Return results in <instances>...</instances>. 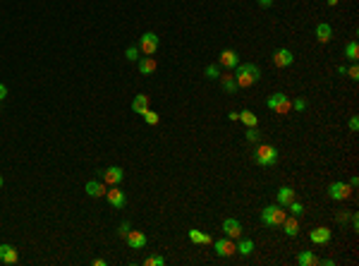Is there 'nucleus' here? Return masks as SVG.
Here are the masks:
<instances>
[{"instance_id":"nucleus-1","label":"nucleus","mask_w":359,"mask_h":266,"mask_svg":"<svg viewBox=\"0 0 359 266\" xmlns=\"http://www.w3.org/2000/svg\"><path fill=\"white\" fill-rule=\"evenodd\" d=\"M235 82H237V87L240 89H249L254 87V84H259V79H261V67L256 65V62H240L237 67H235Z\"/></svg>"},{"instance_id":"nucleus-2","label":"nucleus","mask_w":359,"mask_h":266,"mask_svg":"<svg viewBox=\"0 0 359 266\" xmlns=\"http://www.w3.org/2000/svg\"><path fill=\"white\" fill-rule=\"evenodd\" d=\"M280 161V151L273 144H256L254 149V163L261 168H273Z\"/></svg>"},{"instance_id":"nucleus-3","label":"nucleus","mask_w":359,"mask_h":266,"mask_svg":"<svg viewBox=\"0 0 359 266\" xmlns=\"http://www.w3.org/2000/svg\"><path fill=\"white\" fill-rule=\"evenodd\" d=\"M285 216H287V209L285 207H280V204H268V207L261 211V223L268 226V228H278V226H283Z\"/></svg>"},{"instance_id":"nucleus-4","label":"nucleus","mask_w":359,"mask_h":266,"mask_svg":"<svg viewBox=\"0 0 359 266\" xmlns=\"http://www.w3.org/2000/svg\"><path fill=\"white\" fill-rule=\"evenodd\" d=\"M266 106H268V111H273L278 115H287V113L292 111V101H290L283 91H276L273 96H268Z\"/></svg>"},{"instance_id":"nucleus-5","label":"nucleus","mask_w":359,"mask_h":266,"mask_svg":"<svg viewBox=\"0 0 359 266\" xmlns=\"http://www.w3.org/2000/svg\"><path fill=\"white\" fill-rule=\"evenodd\" d=\"M158 43H161V38L153 34V31H146V34H141L139 36V51L144 53V56H156V51H158Z\"/></svg>"},{"instance_id":"nucleus-6","label":"nucleus","mask_w":359,"mask_h":266,"mask_svg":"<svg viewBox=\"0 0 359 266\" xmlns=\"http://www.w3.org/2000/svg\"><path fill=\"white\" fill-rule=\"evenodd\" d=\"M350 194H352V187L347 182H342V180H335V182L328 185V197L333 202H345Z\"/></svg>"},{"instance_id":"nucleus-7","label":"nucleus","mask_w":359,"mask_h":266,"mask_svg":"<svg viewBox=\"0 0 359 266\" xmlns=\"http://www.w3.org/2000/svg\"><path fill=\"white\" fill-rule=\"evenodd\" d=\"M106 202H108L113 209H125L127 207V194H125L117 185H111V190H106Z\"/></svg>"},{"instance_id":"nucleus-8","label":"nucleus","mask_w":359,"mask_h":266,"mask_svg":"<svg viewBox=\"0 0 359 266\" xmlns=\"http://www.w3.org/2000/svg\"><path fill=\"white\" fill-rule=\"evenodd\" d=\"M213 249H216V254H218V257H223V259H227V257L237 254V247H235V242H232L230 237L213 240Z\"/></svg>"},{"instance_id":"nucleus-9","label":"nucleus","mask_w":359,"mask_h":266,"mask_svg":"<svg viewBox=\"0 0 359 266\" xmlns=\"http://www.w3.org/2000/svg\"><path fill=\"white\" fill-rule=\"evenodd\" d=\"M0 262L7 266H15L19 262V252H17V247L15 245H10V242H2L0 245Z\"/></svg>"},{"instance_id":"nucleus-10","label":"nucleus","mask_w":359,"mask_h":266,"mask_svg":"<svg viewBox=\"0 0 359 266\" xmlns=\"http://www.w3.org/2000/svg\"><path fill=\"white\" fill-rule=\"evenodd\" d=\"M98 177H101L103 182H108V185H120V182L125 180V171H122L120 166H111V168H106V171H98Z\"/></svg>"},{"instance_id":"nucleus-11","label":"nucleus","mask_w":359,"mask_h":266,"mask_svg":"<svg viewBox=\"0 0 359 266\" xmlns=\"http://www.w3.org/2000/svg\"><path fill=\"white\" fill-rule=\"evenodd\" d=\"M221 228H223V235L230 237V240H237V237H242V223H240L237 218H225Z\"/></svg>"},{"instance_id":"nucleus-12","label":"nucleus","mask_w":359,"mask_h":266,"mask_svg":"<svg viewBox=\"0 0 359 266\" xmlns=\"http://www.w3.org/2000/svg\"><path fill=\"white\" fill-rule=\"evenodd\" d=\"M218 65H221V67H227V70H235V67L240 65V56H237V51H232V48H225V51H221V56H218Z\"/></svg>"},{"instance_id":"nucleus-13","label":"nucleus","mask_w":359,"mask_h":266,"mask_svg":"<svg viewBox=\"0 0 359 266\" xmlns=\"http://www.w3.org/2000/svg\"><path fill=\"white\" fill-rule=\"evenodd\" d=\"M292 62H295V56H292V51H290V48H278L276 53H273V65L280 67V70L290 67Z\"/></svg>"},{"instance_id":"nucleus-14","label":"nucleus","mask_w":359,"mask_h":266,"mask_svg":"<svg viewBox=\"0 0 359 266\" xmlns=\"http://www.w3.org/2000/svg\"><path fill=\"white\" fill-rule=\"evenodd\" d=\"M125 240H127V245H130L132 249H141V247H146V242H149L146 233H141V230H130Z\"/></svg>"},{"instance_id":"nucleus-15","label":"nucleus","mask_w":359,"mask_h":266,"mask_svg":"<svg viewBox=\"0 0 359 266\" xmlns=\"http://www.w3.org/2000/svg\"><path fill=\"white\" fill-rule=\"evenodd\" d=\"M292 199H297V192H295L292 187H287V185L280 187V190L276 192V204H280V207H287Z\"/></svg>"},{"instance_id":"nucleus-16","label":"nucleus","mask_w":359,"mask_h":266,"mask_svg":"<svg viewBox=\"0 0 359 266\" xmlns=\"http://www.w3.org/2000/svg\"><path fill=\"white\" fill-rule=\"evenodd\" d=\"M84 190H86L89 197H96V199H98V197H106V185H103V180H89Z\"/></svg>"},{"instance_id":"nucleus-17","label":"nucleus","mask_w":359,"mask_h":266,"mask_svg":"<svg viewBox=\"0 0 359 266\" xmlns=\"http://www.w3.org/2000/svg\"><path fill=\"white\" fill-rule=\"evenodd\" d=\"M137 67L141 75H153L156 70H158V62H156V58L153 56H146V58H139L137 60Z\"/></svg>"},{"instance_id":"nucleus-18","label":"nucleus","mask_w":359,"mask_h":266,"mask_svg":"<svg viewBox=\"0 0 359 266\" xmlns=\"http://www.w3.org/2000/svg\"><path fill=\"white\" fill-rule=\"evenodd\" d=\"M331 230L328 228H314L311 233H309V240L314 242V245H328L331 242Z\"/></svg>"},{"instance_id":"nucleus-19","label":"nucleus","mask_w":359,"mask_h":266,"mask_svg":"<svg viewBox=\"0 0 359 266\" xmlns=\"http://www.w3.org/2000/svg\"><path fill=\"white\" fill-rule=\"evenodd\" d=\"M283 230H285V235L287 237H297L300 235V221L295 218V216H285V221H283V226H280Z\"/></svg>"},{"instance_id":"nucleus-20","label":"nucleus","mask_w":359,"mask_h":266,"mask_svg":"<svg viewBox=\"0 0 359 266\" xmlns=\"http://www.w3.org/2000/svg\"><path fill=\"white\" fill-rule=\"evenodd\" d=\"M331 38H333V27L328 22L316 24V41L319 43H331Z\"/></svg>"},{"instance_id":"nucleus-21","label":"nucleus","mask_w":359,"mask_h":266,"mask_svg":"<svg viewBox=\"0 0 359 266\" xmlns=\"http://www.w3.org/2000/svg\"><path fill=\"white\" fill-rule=\"evenodd\" d=\"M237 254H242V257H249L251 252H254V240H249V237H237Z\"/></svg>"},{"instance_id":"nucleus-22","label":"nucleus","mask_w":359,"mask_h":266,"mask_svg":"<svg viewBox=\"0 0 359 266\" xmlns=\"http://www.w3.org/2000/svg\"><path fill=\"white\" fill-rule=\"evenodd\" d=\"M146 108H149V96H146V94H137L134 101H132V111H134V115H141Z\"/></svg>"},{"instance_id":"nucleus-23","label":"nucleus","mask_w":359,"mask_h":266,"mask_svg":"<svg viewBox=\"0 0 359 266\" xmlns=\"http://www.w3.org/2000/svg\"><path fill=\"white\" fill-rule=\"evenodd\" d=\"M187 237L192 240L194 245H211L213 240H211V235H206L204 230H196V228H192L189 233H187Z\"/></svg>"},{"instance_id":"nucleus-24","label":"nucleus","mask_w":359,"mask_h":266,"mask_svg":"<svg viewBox=\"0 0 359 266\" xmlns=\"http://www.w3.org/2000/svg\"><path fill=\"white\" fill-rule=\"evenodd\" d=\"M221 87H223V91H227V94H235L237 91V82H235V77L227 72V75H221Z\"/></svg>"},{"instance_id":"nucleus-25","label":"nucleus","mask_w":359,"mask_h":266,"mask_svg":"<svg viewBox=\"0 0 359 266\" xmlns=\"http://www.w3.org/2000/svg\"><path fill=\"white\" fill-rule=\"evenodd\" d=\"M345 58L350 60V62H357V60H359V43L355 41V38L345 46Z\"/></svg>"},{"instance_id":"nucleus-26","label":"nucleus","mask_w":359,"mask_h":266,"mask_svg":"<svg viewBox=\"0 0 359 266\" xmlns=\"http://www.w3.org/2000/svg\"><path fill=\"white\" fill-rule=\"evenodd\" d=\"M297 264L300 266H314V264H319V259H316V254L314 252H300V257H297Z\"/></svg>"},{"instance_id":"nucleus-27","label":"nucleus","mask_w":359,"mask_h":266,"mask_svg":"<svg viewBox=\"0 0 359 266\" xmlns=\"http://www.w3.org/2000/svg\"><path fill=\"white\" fill-rule=\"evenodd\" d=\"M240 122H245L247 127H256V125H259V118H256V113H251V111H242V113H240Z\"/></svg>"},{"instance_id":"nucleus-28","label":"nucleus","mask_w":359,"mask_h":266,"mask_svg":"<svg viewBox=\"0 0 359 266\" xmlns=\"http://www.w3.org/2000/svg\"><path fill=\"white\" fill-rule=\"evenodd\" d=\"M285 209H287V211H290V216H295V218H300V216L304 213V204H302V202H297V199H292V202H290Z\"/></svg>"},{"instance_id":"nucleus-29","label":"nucleus","mask_w":359,"mask_h":266,"mask_svg":"<svg viewBox=\"0 0 359 266\" xmlns=\"http://www.w3.org/2000/svg\"><path fill=\"white\" fill-rule=\"evenodd\" d=\"M204 75H206L208 79H221V65H206Z\"/></svg>"},{"instance_id":"nucleus-30","label":"nucleus","mask_w":359,"mask_h":266,"mask_svg":"<svg viewBox=\"0 0 359 266\" xmlns=\"http://www.w3.org/2000/svg\"><path fill=\"white\" fill-rule=\"evenodd\" d=\"M141 115H144V120H146V125H158V122H161V115H158L156 111H149V108H146Z\"/></svg>"},{"instance_id":"nucleus-31","label":"nucleus","mask_w":359,"mask_h":266,"mask_svg":"<svg viewBox=\"0 0 359 266\" xmlns=\"http://www.w3.org/2000/svg\"><path fill=\"white\" fill-rule=\"evenodd\" d=\"M245 137H247L249 144H259V139H261V132H259L256 127H247V134H245Z\"/></svg>"},{"instance_id":"nucleus-32","label":"nucleus","mask_w":359,"mask_h":266,"mask_svg":"<svg viewBox=\"0 0 359 266\" xmlns=\"http://www.w3.org/2000/svg\"><path fill=\"white\" fill-rule=\"evenodd\" d=\"M139 56H141V51H139V46H130L127 51H125V58L130 60V62H137Z\"/></svg>"},{"instance_id":"nucleus-33","label":"nucleus","mask_w":359,"mask_h":266,"mask_svg":"<svg viewBox=\"0 0 359 266\" xmlns=\"http://www.w3.org/2000/svg\"><path fill=\"white\" fill-rule=\"evenodd\" d=\"M146 266H166V259L163 257H158V254H153V257H146Z\"/></svg>"},{"instance_id":"nucleus-34","label":"nucleus","mask_w":359,"mask_h":266,"mask_svg":"<svg viewBox=\"0 0 359 266\" xmlns=\"http://www.w3.org/2000/svg\"><path fill=\"white\" fill-rule=\"evenodd\" d=\"M345 75H347L352 82H357V79H359V67L352 62V67H347V70H345Z\"/></svg>"},{"instance_id":"nucleus-35","label":"nucleus","mask_w":359,"mask_h":266,"mask_svg":"<svg viewBox=\"0 0 359 266\" xmlns=\"http://www.w3.org/2000/svg\"><path fill=\"white\" fill-rule=\"evenodd\" d=\"M132 230V226H130V221H122L120 223V228H117V235L120 237H127V233Z\"/></svg>"},{"instance_id":"nucleus-36","label":"nucleus","mask_w":359,"mask_h":266,"mask_svg":"<svg viewBox=\"0 0 359 266\" xmlns=\"http://www.w3.org/2000/svg\"><path fill=\"white\" fill-rule=\"evenodd\" d=\"M292 111H300V113L306 111V101H304V98H295V101H292Z\"/></svg>"},{"instance_id":"nucleus-37","label":"nucleus","mask_w":359,"mask_h":266,"mask_svg":"<svg viewBox=\"0 0 359 266\" xmlns=\"http://www.w3.org/2000/svg\"><path fill=\"white\" fill-rule=\"evenodd\" d=\"M335 221H338L340 226H347V221H350V213H347V211H340V213L335 216Z\"/></svg>"},{"instance_id":"nucleus-38","label":"nucleus","mask_w":359,"mask_h":266,"mask_svg":"<svg viewBox=\"0 0 359 266\" xmlns=\"http://www.w3.org/2000/svg\"><path fill=\"white\" fill-rule=\"evenodd\" d=\"M347 127H350V132H357V130H359V118H357V115H352V118H350Z\"/></svg>"},{"instance_id":"nucleus-39","label":"nucleus","mask_w":359,"mask_h":266,"mask_svg":"<svg viewBox=\"0 0 359 266\" xmlns=\"http://www.w3.org/2000/svg\"><path fill=\"white\" fill-rule=\"evenodd\" d=\"M350 223H352V230H359V216L357 213H350Z\"/></svg>"},{"instance_id":"nucleus-40","label":"nucleus","mask_w":359,"mask_h":266,"mask_svg":"<svg viewBox=\"0 0 359 266\" xmlns=\"http://www.w3.org/2000/svg\"><path fill=\"white\" fill-rule=\"evenodd\" d=\"M2 98H7V87L0 82V101H2Z\"/></svg>"},{"instance_id":"nucleus-41","label":"nucleus","mask_w":359,"mask_h":266,"mask_svg":"<svg viewBox=\"0 0 359 266\" xmlns=\"http://www.w3.org/2000/svg\"><path fill=\"white\" fill-rule=\"evenodd\" d=\"M227 118L235 122V120H240V113H237V111H230V113H227Z\"/></svg>"},{"instance_id":"nucleus-42","label":"nucleus","mask_w":359,"mask_h":266,"mask_svg":"<svg viewBox=\"0 0 359 266\" xmlns=\"http://www.w3.org/2000/svg\"><path fill=\"white\" fill-rule=\"evenodd\" d=\"M319 264H323V266H335V262H333V259H319Z\"/></svg>"},{"instance_id":"nucleus-43","label":"nucleus","mask_w":359,"mask_h":266,"mask_svg":"<svg viewBox=\"0 0 359 266\" xmlns=\"http://www.w3.org/2000/svg\"><path fill=\"white\" fill-rule=\"evenodd\" d=\"M259 5H261V7H271V5H273V0H259Z\"/></svg>"},{"instance_id":"nucleus-44","label":"nucleus","mask_w":359,"mask_h":266,"mask_svg":"<svg viewBox=\"0 0 359 266\" xmlns=\"http://www.w3.org/2000/svg\"><path fill=\"white\" fill-rule=\"evenodd\" d=\"M357 185H359V177H352V180H350V187H352V190H357Z\"/></svg>"},{"instance_id":"nucleus-45","label":"nucleus","mask_w":359,"mask_h":266,"mask_svg":"<svg viewBox=\"0 0 359 266\" xmlns=\"http://www.w3.org/2000/svg\"><path fill=\"white\" fill-rule=\"evenodd\" d=\"M94 266H106V259H94Z\"/></svg>"},{"instance_id":"nucleus-46","label":"nucleus","mask_w":359,"mask_h":266,"mask_svg":"<svg viewBox=\"0 0 359 266\" xmlns=\"http://www.w3.org/2000/svg\"><path fill=\"white\" fill-rule=\"evenodd\" d=\"M338 5V0H328V7H335Z\"/></svg>"},{"instance_id":"nucleus-47","label":"nucleus","mask_w":359,"mask_h":266,"mask_svg":"<svg viewBox=\"0 0 359 266\" xmlns=\"http://www.w3.org/2000/svg\"><path fill=\"white\" fill-rule=\"evenodd\" d=\"M2 182H5V180H2V175H0V187H2Z\"/></svg>"}]
</instances>
